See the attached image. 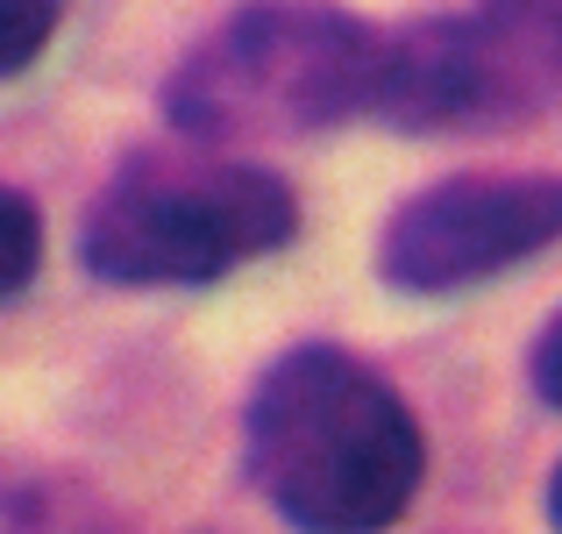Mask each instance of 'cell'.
<instances>
[{
	"instance_id": "cell-1",
	"label": "cell",
	"mask_w": 562,
	"mask_h": 534,
	"mask_svg": "<svg viewBox=\"0 0 562 534\" xmlns=\"http://www.w3.org/2000/svg\"><path fill=\"white\" fill-rule=\"evenodd\" d=\"M420 421L349 349L300 343L249 392V478L292 527H392L420 492Z\"/></svg>"
},
{
	"instance_id": "cell-2",
	"label": "cell",
	"mask_w": 562,
	"mask_h": 534,
	"mask_svg": "<svg viewBox=\"0 0 562 534\" xmlns=\"http://www.w3.org/2000/svg\"><path fill=\"white\" fill-rule=\"evenodd\" d=\"M384 36L328 0H243L221 14L165 86L171 129L192 143L321 136L371 114Z\"/></svg>"
},
{
	"instance_id": "cell-3",
	"label": "cell",
	"mask_w": 562,
	"mask_h": 534,
	"mask_svg": "<svg viewBox=\"0 0 562 534\" xmlns=\"http://www.w3.org/2000/svg\"><path fill=\"white\" fill-rule=\"evenodd\" d=\"M285 178L214 151H136L79 221V257L108 286H214L292 243Z\"/></svg>"
},
{
	"instance_id": "cell-4",
	"label": "cell",
	"mask_w": 562,
	"mask_h": 534,
	"mask_svg": "<svg viewBox=\"0 0 562 534\" xmlns=\"http://www.w3.org/2000/svg\"><path fill=\"white\" fill-rule=\"evenodd\" d=\"M549 86L555 65L492 8L427 14V22L384 36L371 114H384L406 136H477V129H506L535 114Z\"/></svg>"
},
{
	"instance_id": "cell-5",
	"label": "cell",
	"mask_w": 562,
	"mask_h": 534,
	"mask_svg": "<svg viewBox=\"0 0 562 534\" xmlns=\"http://www.w3.org/2000/svg\"><path fill=\"white\" fill-rule=\"evenodd\" d=\"M562 243V178L549 171H470L441 178L384 221L378 278L398 292H463Z\"/></svg>"
},
{
	"instance_id": "cell-6",
	"label": "cell",
	"mask_w": 562,
	"mask_h": 534,
	"mask_svg": "<svg viewBox=\"0 0 562 534\" xmlns=\"http://www.w3.org/2000/svg\"><path fill=\"white\" fill-rule=\"evenodd\" d=\"M65 22V0H0V79L29 71Z\"/></svg>"
},
{
	"instance_id": "cell-7",
	"label": "cell",
	"mask_w": 562,
	"mask_h": 534,
	"mask_svg": "<svg viewBox=\"0 0 562 534\" xmlns=\"http://www.w3.org/2000/svg\"><path fill=\"white\" fill-rule=\"evenodd\" d=\"M36 257H43V221H36V207H29L22 192L0 186V300H8V292H22L29 278H36Z\"/></svg>"
},
{
	"instance_id": "cell-8",
	"label": "cell",
	"mask_w": 562,
	"mask_h": 534,
	"mask_svg": "<svg viewBox=\"0 0 562 534\" xmlns=\"http://www.w3.org/2000/svg\"><path fill=\"white\" fill-rule=\"evenodd\" d=\"M484 8H492L506 29H520V36L562 71V0H484Z\"/></svg>"
},
{
	"instance_id": "cell-9",
	"label": "cell",
	"mask_w": 562,
	"mask_h": 534,
	"mask_svg": "<svg viewBox=\"0 0 562 534\" xmlns=\"http://www.w3.org/2000/svg\"><path fill=\"white\" fill-rule=\"evenodd\" d=\"M535 392L549 399V407H562V314L541 329V343H535Z\"/></svg>"
},
{
	"instance_id": "cell-10",
	"label": "cell",
	"mask_w": 562,
	"mask_h": 534,
	"mask_svg": "<svg viewBox=\"0 0 562 534\" xmlns=\"http://www.w3.org/2000/svg\"><path fill=\"white\" fill-rule=\"evenodd\" d=\"M549 521L562 527V464H555V478H549Z\"/></svg>"
}]
</instances>
